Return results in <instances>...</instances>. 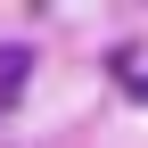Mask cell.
<instances>
[{"label":"cell","instance_id":"cell-1","mask_svg":"<svg viewBox=\"0 0 148 148\" xmlns=\"http://www.w3.org/2000/svg\"><path fill=\"white\" fill-rule=\"evenodd\" d=\"M25 74H33V49H0V107L25 90Z\"/></svg>","mask_w":148,"mask_h":148},{"label":"cell","instance_id":"cell-2","mask_svg":"<svg viewBox=\"0 0 148 148\" xmlns=\"http://www.w3.org/2000/svg\"><path fill=\"white\" fill-rule=\"evenodd\" d=\"M123 90H132V99H148V74H123Z\"/></svg>","mask_w":148,"mask_h":148}]
</instances>
